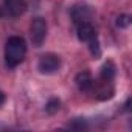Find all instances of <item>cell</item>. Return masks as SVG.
Returning a JSON list of instances; mask_svg holds the SVG:
<instances>
[{"instance_id":"obj_1","label":"cell","mask_w":132,"mask_h":132,"mask_svg":"<svg viewBox=\"0 0 132 132\" xmlns=\"http://www.w3.org/2000/svg\"><path fill=\"white\" fill-rule=\"evenodd\" d=\"M27 54V44L22 37L13 36L6 40L5 45V62L8 67H16L19 65Z\"/></svg>"},{"instance_id":"obj_2","label":"cell","mask_w":132,"mask_h":132,"mask_svg":"<svg viewBox=\"0 0 132 132\" xmlns=\"http://www.w3.org/2000/svg\"><path fill=\"white\" fill-rule=\"evenodd\" d=\"M30 37L34 47H40L47 37V22L42 17H36L30 27Z\"/></svg>"},{"instance_id":"obj_3","label":"cell","mask_w":132,"mask_h":132,"mask_svg":"<svg viewBox=\"0 0 132 132\" xmlns=\"http://www.w3.org/2000/svg\"><path fill=\"white\" fill-rule=\"evenodd\" d=\"M59 67H61V59H59V56H56L53 53H48V54L40 56V59L37 62V69L44 75L56 73L59 70Z\"/></svg>"},{"instance_id":"obj_4","label":"cell","mask_w":132,"mask_h":132,"mask_svg":"<svg viewBox=\"0 0 132 132\" xmlns=\"http://www.w3.org/2000/svg\"><path fill=\"white\" fill-rule=\"evenodd\" d=\"M72 20L75 25H79V23H84V22H89L90 17H92V10L87 6V5H75L72 8Z\"/></svg>"},{"instance_id":"obj_5","label":"cell","mask_w":132,"mask_h":132,"mask_svg":"<svg viewBox=\"0 0 132 132\" xmlns=\"http://www.w3.org/2000/svg\"><path fill=\"white\" fill-rule=\"evenodd\" d=\"M5 10L14 16V17H19L25 13L27 10V2L25 0H5Z\"/></svg>"},{"instance_id":"obj_6","label":"cell","mask_w":132,"mask_h":132,"mask_svg":"<svg viewBox=\"0 0 132 132\" xmlns=\"http://www.w3.org/2000/svg\"><path fill=\"white\" fill-rule=\"evenodd\" d=\"M76 27H78L76 33H78V39H79V40L89 42V40H92L93 37H96V31H95V28H93V25H92L90 22H84V23H79V25H76Z\"/></svg>"},{"instance_id":"obj_7","label":"cell","mask_w":132,"mask_h":132,"mask_svg":"<svg viewBox=\"0 0 132 132\" xmlns=\"http://www.w3.org/2000/svg\"><path fill=\"white\" fill-rule=\"evenodd\" d=\"M75 82H76L78 89L82 90V92H89V90H92V87H93V84H95V81H93L90 72H87V70L78 73L76 78H75Z\"/></svg>"},{"instance_id":"obj_8","label":"cell","mask_w":132,"mask_h":132,"mask_svg":"<svg viewBox=\"0 0 132 132\" xmlns=\"http://www.w3.org/2000/svg\"><path fill=\"white\" fill-rule=\"evenodd\" d=\"M115 65L112 61H107L104 65H103V69H101V79L104 82H112L113 76H115Z\"/></svg>"},{"instance_id":"obj_9","label":"cell","mask_w":132,"mask_h":132,"mask_svg":"<svg viewBox=\"0 0 132 132\" xmlns=\"http://www.w3.org/2000/svg\"><path fill=\"white\" fill-rule=\"evenodd\" d=\"M59 106H61L59 100H56V98H51V100L47 103V106H45V110H47L48 113H54V112H57V110H59Z\"/></svg>"},{"instance_id":"obj_10","label":"cell","mask_w":132,"mask_h":132,"mask_svg":"<svg viewBox=\"0 0 132 132\" xmlns=\"http://www.w3.org/2000/svg\"><path fill=\"white\" fill-rule=\"evenodd\" d=\"M129 25H130V16H127V14H121V16L117 17V27H120V28H126V27H129Z\"/></svg>"},{"instance_id":"obj_11","label":"cell","mask_w":132,"mask_h":132,"mask_svg":"<svg viewBox=\"0 0 132 132\" xmlns=\"http://www.w3.org/2000/svg\"><path fill=\"white\" fill-rule=\"evenodd\" d=\"M89 44H90V51H92L93 57H98V56L101 54V51H100V47H98V40H96V37H93L92 40H89Z\"/></svg>"},{"instance_id":"obj_12","label":"cell","mask_w":132,"mask_h":132,"mask_svg":"<svg viewBox=\"0 0 132 132\" xmlns=\"http://www.w3.org/2000/svg\"><path fill=\"white\" fill-rule=\"evenodd\" d=\"M3 103H5V95H3L2 92H0V106H2Z\"/></svg>"}]
</instances>
